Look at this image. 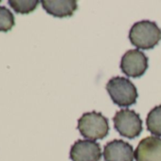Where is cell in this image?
<instances>
[{
	"label": "cell",
	"mask_w": 161,
	"mask_h": 161,
	"mask_svg": "<svg viewBox=\"0 0 161 161\" xmlns=\"http://www.w3.org/2000/svg\"><path fill=\"white\" fill-rule=\"evenodd\" d=\"M129 39L132 45L139 49H152L161 40V30L154 22L142 20L133 25Z\"/></svg>",
	"instance_id": "obj_1"
},
{
	"label": "cell",
	"mask_w": 161,
	"mask_h": 161,
	"mask_svg": "<svg viewBox=\"0 0 161 161\" xmlns=\"http://www.w3.org/2000/svg\"><path fill=\"white\" fill-rule=\"evenodd\" d=\"M106 90L112 101L120 107H127L136 103L138 94L135 85L127 78L114 77L106 85Z\"/></svg>",
	"instance_id": "obj_2"
},
{
	"label": "cell",
	"mask_w": 161,
	"mask_h": 161,
	"mask_svg": "<svg viewBox=\"0 0 161 161\" xmlns=\"http://www.w3.org/2000/svg\"><path fill=\"white\" fill-rule=\"evenodd\" d=\"M78 130L89 140L103 139L109 132L107 119L96 111L85 113L78 120Z\"/></svg>",
	"instance_id": "obj_3"
},
{
	"label": "cell",
	"mask_w": 161,
	"mask_h": 161,
	"mask_svg": "<svg viewBox=\"0 0 161 161\" xmlns=\"http://www.w3.org/2000/svg\"><path fill=\"white\" fill-rule=\"evenodd\" d=\"M113 120L115 129L124 137L133 139L142 132V120L134 110L121 109L116 113Z\"/></svg>",
	"instance_id": "obj_4"
},
{
	"label": "cell",
	"mask_w": 161,
	"mask_h": 161,
	"mask_svg": "<svg viewBox=\"0 0 161 161\" xmlns=\"http://www.w3.org/2000/svg\"><path fill=\"white\" fill-rule=\"evenodd\" d=\"M148 68L147 56L138 49H131L125 52L120 61V69L131 78L141 77Z\"/></svg>",
	"instance_id": "obj_5"
},
{
	"label": "cell",
	"mask_w": 161,
	"mask_h": 161,
	"mask_svg": "<svg viewBox=\"0 0 161 161\" xmlns=\"http://www.w3.org/2000/svg\"><path fill=\"white\" fill-rule=\"evenodd\" d=\"M102 150L99 143L89 139H80L70 149L72 161H100Z\"/></svg>",
	"instance_id": "obj_6"
},
{
	"label": "cell",
	"mask_w": 161,
	"mask_h": 161,
	"mask_svg": "<svg viewBox=\"0 0 161 161\" xmlns=\"http://www.w3.org/2000/svg\"><path fill=\"white\" fill-rule=\"evenodd\" d=\"M136 161H161V138L147 136L140 140L136 152Z\"/></svg>",
	"instance_id": "obj_7"
},
{
	"label": "cell",
	"mask_w": 161,
	"mask_h": 161,
	"mask_svg": "<svg viewBox=\"0 0 161 161\" xmlns=\"http://www.w3.org/2000/svg\"><path fill=\"white\" fill-rule=\"evenodd\" d=\"M103 157L105 161H134L135 153L128 142L115 139L104 146Z\"/></svg>",
	"instance_id": "obj_8"
},
{
	"label": "cell",
	"mask_w": 161,
	"mask_h": 161,
	"mask_svg": "<svg viewBox=\"0 0 161 161\" xmlns=\"http://www.w3.org/2000/svg\"><path fill=\"white\" fill-rule=\"evenodd\" d=\"M41 3L43 9L48 14L58 18L69 17L78 9L75 0H43Z\"/></svg>",
	"instance_id": "obj_9"
},
{
	"label": "cell",
	"mask_w": 161,
	"mask_h": 161,
	"mask_svg": "<svg viewBox=\"0 0 161 161\" xmlns=\"http://www.w3.org/2000/svg\"><path fill=\"white\" fill-rule=\"evenodd\" d=\"M146 125L149 132L156 136H161V105L155 106L149 112Z\"/></svg>",
	"instance_id": "obj_10"
},
{
	"label": "cell",
	"mask_w": 161,
	"mask_h": 161,
	"mask_svg": "<svg viewBox=\"0 0 161 161\" xmlns=\"http://www.w3.org/2000/svg\"><path fill=\"white\" fill-rule=\"evenodd\" d=\"M9 4L16 14H28L37 8L39 1L38 0H10Z\"/></svg>",
	"instance_id": "obj_11"
},
{
	"label": "cell",
	"mask_w": 161,
	"mask_h": 161,
	"mask_svg": "<svg viewBox=\"0 0 161 161\" xmlns=\"http://www.w3.org/2000/svg\"><path fill=\"white\" fill-rule=\"evenodd\" d=\"M15 25L14 15L4 6H0V31L8 32Z\"/></svg>",
	"instance_id": "obj_12"
}]
</instances>
